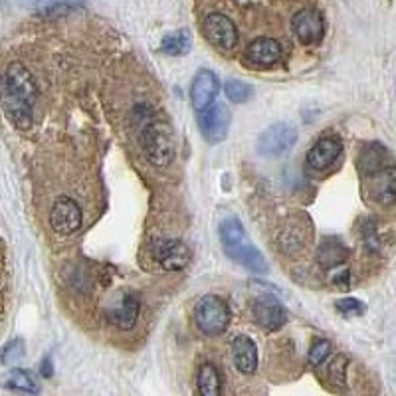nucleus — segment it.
<instances>
[{"instance_id": "c85d7f7f", "label": "nucleus", "mask_w": 396, "mask_h": 396, "mask_svg": "<svg viewBox=\"0 0 396 396\" xmlns=\"http://www.w3.org/2000/svg\"><path fill=\"white\" fill-rule=\"evenodd\" d=\"M335 307H337V311H341L343 315L347 317H353V315H361V313H365V305L359 302V299H353V297H349V299H339V302L335 303Z\"/></svg>"}, {"instance_id": "5701e85b", "label": "nucleus", "mask_w": 396, "mask_h": 396, "mask_svg": "<svg viewBox=\"0 0 396 396\" xmlns=\"http://www.w3.org/2000/svg\"><path fill=\"white\" fill-rule=\"evenodd\" d=\"M2 385L11 390H18V392H38L40 386L36 383V378L28 373V371H22V369H12L8 375L4 376V383Z\"/></svg>"}, {"instance_id": "b1692460", "label": "nucleus", "mask_w": 396, "mask_h": 396, "mask_svg": "<svg viewBox=\"0 0 396 396\" xmlns=\"http://www.w3.org/2000/svg\"><path fill=\"white\" fill-rule=\"evenodd\" d=\"M84 0H24V4L36 12H42V14H48V12H56V11H66V8H72L75 4H82Z\"/></svg>"}, {"instance_id": "f3484780", "label": "nucleus", "mask_w": 396, "mask_h": 396, "mask_svg": "<svg viewBox=\"0 0 396 396\" xmlns=\"http://www.w3.org/2000/svg\"><path fill=\"white\" fill-rule=\"evenodd\" d=\"M226 254H228V258L238 261L240 266H244L246 270L254 271V273H266L270 270V266H268L266 258L260 254V250L254 248L252 244H246V242L240 244V246H236V248L226 250Z\"/></svg>"}, {"instance_id": "dca6fc26", "label": "nucleus", "mask_w": 396, "mask_h": 396, "mask_svg": "<svg viewBox=\"0 0 396 396\" xmlns=\"http://www.w3.org/2000/svg\"><path fill=\"white\" fill-rule=\"evenodd\" d=\"M232 359H234V365L236 369L244 373V375H250L256 371L258 366V349L256 343L252 341L250 337L240 335L232 341Z\"/></svg>"}, {"instance_id": "ddd939ff", "label": "nucleus", "mask_w": 396, "mask_h": 396, "mask_svg": "<svg viewBox=\"0 0 396 396\" xmlns=\"http://www.w3.org/2000/svg\"><path fill=\"white\" fill-rule=\"evenodd\" d=\"M155 256L159 264L165 270L178 271L188 266V261H190V248L180 240H167L159 244Z\"/></svg>"}, {"instance_id": "20e7f679", "label": "nucleus", "mask_w": 396, "mask_h": 396, "mask_svg": "<svg viewBox=\"0 0 396 396\" xmlns=\"http://www.w3.org/2000/svg\"><path fill=\"white\" fill-rule=\"evenodd\" d=\"M230 123L232 115L224 104H210L198 115V125L209 143H222L228 137Z\"/></svg>"}, {"instance_id": "393cba45", "label": "nucleus", "mask_w": 396, "mask_h": 396, "mask_svg": "<svg viewBox=\"0 0 396 396\" xmlns=\"http://www.w3.org/2000/svg\"><path fill=\"white\" fill-rule=\"evenodd\" d=\"M224 92L232 104H244L248 101L252 95V87L248 84H244L242 80H228L224 85Z\"/></svg>"}, {"instance_id": "f03ea898", "label": "nucleus", "mask_w": 396, "mask_h": 396, "mask_svg": "<svg viewBox=\"0 0 396 396\" xmlns=\"http://www.w3.org/2000/svg\"><path fill=\"white\" fill-rule=\"evenodd\" d=\"M197 327L209 337L226 331L230 323V307L218 295H204L200 297L194 307Z\"/></svg>"}, {"instance_id": "cd10ccee", "label": "nucleus", "mask_w": 396, "mask_h": 396, "mask_svg": "<svg viewBox=\"0 0 396 396\" xmlns=\"http://www.w3.org/2000/svg\"><path fill=\"white\" fill-rule=\"evenodd\" d=\"M345 371H347V357L339 354L337 359H333V363L329 365V378H331L333 385H345Z\"/></svg>"}, {"instance_id": "1a4fd4ad", "label": "nucleus", "mask_w": 396, "mask_h": 396, "mask_svg": "<svg viewBox=\"0 0 396 396\" xmlns=\"http://www.w3.org/2000/svg\"><path fill=\"white\" fill-rule=\"evenodd\" d=\"M254 317H256V323L264 327V329L278 331L287 321V311L276 297L261 295L254 302Z\"/></svg>"}, {"instance_id": "423d86ee", "label": "nucleus", "mask_w": 396, "mask_h": 396, "mask_svg": "<svg viewBox=\"0 0 396 396\" xmlns=\"http://www.w3.org/2000/svg\"><path fill=\"white\" fill-rule=\"evenodd\" d=\"M202 32H204L206 40H209L214 48H220V50H224V52H228V50H232V48L238 44V30H236L234 22L230 20L228 16L218 14V12L209 14V16L204 18V22H202Z\"/></svg>"}, {"instance_id": "a878e982", "label": "nucleus", "mask_w": 396, "mask_h": 396, "mask_svg": "<svg viewBox=\"0 0 396 396\" xmlns=\"http://www.w3.org/2000/svg\"><path fill=\"white\" fill-rule=\"evenodd\" d=\"M24 353H26V349H24V341H22V339H14V341H11V343L2 349L0 361H2L4 365H16L18 361H22Z\"/></svg>"}, {"instance_id": "4468645a", "label": "nucleus", "mask_w": 396, "mask_h": 396, "mask_svg": "<svg viewBox=\"0 0 396 396\" xmlns=\"http://www.w3.org/2000/svg\"><path fill=\"white\" fill-rule=\"evenodd\" d=\"M343 151V145L339 139L335 137H325L321 141H317L315 145L309 149L307 153V165L315 171H323V168L331 167L335 161L339 159Z\"/></svg>"}, {"instance_id": "aec40b11", "label": "nucleus", "mask_w": 396, "mask_h": 396, "mask_svg": "<svg viewBox=\"0 0 396 396\" xmlns=\"http://www.w3.org/2000/svg\"><path fill=\"white\" fill-rule=\"evenodd\" d=\"M198 390L204 396H218L222 392V378L216 366L204 363L198 369Z\"/></svg>"}, {"instance_id": "4be33fe9", "label": "nucleus", "mask_w": 396, "mask_h": 396, "mask_svg": "<svg viewBox=\"0 0 396 396\" xmlns=\"http://www.w3.org/2000/svg\"><path fill=\"white\" fill-rule=\"evenodd\" d=\"M220 240H222V246L224 250H230V248H236L246 242V230L242 226L238 220L228 218L224 222H220Z\"/></svg>"}, {"instance_id": "bb28decb", "label": "nucleus", "mask_w": 396, "mask_h": 396, "mask_svg": "<svg viewBox=\"0 0 396 396\" xmlns=\"http://www.w3.org/2000/svg\"><path fill=\"white\" fill-rule=\"evenodd\" d=\"M329 353H331V343L325 341V339H317V341L311 345L307 357H309V363H311L313 366H319L325 359H327V354Z\"/></svg>"}, {"instance_id": "f257e3e1", "label": "nucleus", "mask_w": 396, "mask_h": 396, "mask_svg": "<svg viewBox=\"0 0 396 396\" xmlns=\"http://www.w3.org/2000/svg\"><path fill=\"white\" fill-rule=\"evenodd\" d=\"M38 99V85L22 63H11L0 80V104L18 129L32 125V109Z\"/></svg>"}, {"instance_id": "0eeeda50", "label": "nucleus", "mask_w": 396, "mask_h": 396, "mask_svg": "<svg viewBox=\"0 0 396 396\" xmlns=\"http://www.w3.org/2000/svg\"><path fill=\"white\" fill-rule=\"evenodd\" d=\"M50 224H52L54 232H58L62 236H70L82 226V210L72 198L60 197L50 210Z\"/></svg>"}, {"instance_id": "9d476101", "label": "nucleus", "mask_w": 396, "mask_h": 396, "mask_svg": "<svg viewBox=\"0 0 396 396\" xmlns=\"http://www.w3.org/2000/svg\"><path fill=\"white\" fill-rule=\"evenodd\" d=\"M218 75L214 72H210V70H200L194 75L192 85H190V101H192V107L197 111H200V109L209 107L210 104H214V99L218 95Z\"/></svg>"}, {"instance_id": "9b49d317", "label": "nucleus", "mask_w": 396, "mask_h": 396, "mask_svg": "<svg viewBox=\"0 0 396 396\" xmlns=\"http://www.w3.org/2000/svg\"><path fill=\"white\" fill-rule=\"evenodd\" d=\"M282 58V46L278 40L261 36L256 38L246 50V60L256 68H271L273 63L280 62Z\"/></svg>"}, {"instance_id": "6ab92c4d", "label": "nucleus", "mask_w": 396, "mask_h": 396, "mask_svg": "<svg viewBox=\"0 0 396 396\" xmlns=\"http://www.w3.org/2000/svg\"><path fill=\"white\" fill-rule=\"evenodd\" d=\"M386 156H388L386 149L383 145H378V143H373V145L365 147L363 153H361V156H359V168H361V173L373 175L376 171L385 168Z\"/></svg>"}, {"instance_id": "6e6552de", "label": "nucleus", "mask_w": 396, "mask_h": 396, "mask_svg": "<svg viewBox=\"0 0 396 396\" xmlns=\"http://www.w3.org/2000/svg\"><path fill=\"white\" fill-rule=\"evenodd\" d=\"M293 34L297 36V40L303 46H313V44L321 42L325 34V22L323 16L313 8L299 11L293 16L292 22Z\"/></svg>"}, {"instance_id": "a211bd4d", "label": "nucleus", "mask_w": 396, "mask_h": 396, "mask_svg": "<svg viewBox=\"0 0 396 396\" xmlns=\"http://www.w3.org/2000/svg\"><path fill=\"white\" fill-rule=\"evenodd\" d=\"M347 260V248L335 238H327L321 242L319 250H317V261L323 268H337Z\"/></svg>"}, {"instance_id": "7ed1b4c3", "label": "nucleus", "mask_w": 396, "mask_h": 396, "mask_svg": "<svg viewBox=\"0 0 396 396\" xmlns=\"http://www.w3.org/2000/svg\"><path fill=\"white\" fill-rule=\"evenodd\" d=\"M143 149H145L147 159L153 165L156 167L168 165L175 156V139H173L171 125L165 121H155L147 125L143 131Z\"/></svg>"}, {"instance_id": "2eb2a0df", "label": "nucleus", "mask_w": 396, "mask_h": 396, "mask_svg": "<svg viewBox=\"0 0 396 396\" xmlns=\"http://www.w3.org/2000/svg\"><path fill=\"white\" fill-rule=\"evenodd\" d=\"M139 315V299L135 295L127 293L119 302H115L107 309V319L117 327V329H131Z\"/></svg>"}, {"instance_id": "412c9836", "label": "nucleus", "mask_w": 396, "mask_h": 396, "mask_svg": "<svg viewBox=\"0 0 396 396\" xmlns=\"http://www.w3.org/2000/svg\"><path fill=\"white\" fill-rule=\"evenodd\" d=\"M190 46H192V40L187 30L168 32L161 40V50L168 56H185L190 52Z\"/></svg>"}, {"instance_id": "39448f33", "label": "nucleus", "mask_w": 396, "mask_h": 396, "mask_svg": "<svg viewBox=\"0 0 396 396\" xmlns=\"http://www.w3.org/2000/svg\"><path fill=\"white\" fill-rule=\"evenodd\" d=\"M297 141V129L290 123H276L258 137V153L264 156H278L290 151Z\"/></svg>"}, {"instance_id": "f8f14e48", "label": "nucleus", "mask_w": 396, "mask_h": 396, "mask_svg": "<svg viewBox=\"0 0 396 396\" xmlns=\"http://www.w3.org/2000/svg\"><path fill=\"white\" fill-rule=\"evenodd\" d=\"M369 177H371L369 190H371L373 200H376L378 204H385V206L392 204L396 200V168L385 167Z\"/></svg>"}]
</instances>
